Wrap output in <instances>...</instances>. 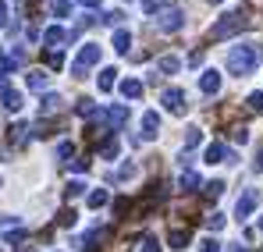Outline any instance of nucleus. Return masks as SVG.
Returning a JSON list of instances; mask_svg holds the SVG:
<instances>
[{"label": "nucleus", "mask_w": 263, "mask_h": 252, "mask_svg": "<svg viewBox=\"0 0 263 252\" xmlns=\"http://www.w3.org/2000/svg\"><path fill=\"white\" fill-rule=\"evenodd\" d=\"M57 107H61V96H46V100H43V110H46V114H50V110H57Z\"/></svg>", "instance_id": "c756f323"}, {"label": "nucleus", "mask_w": 263, "mask_h": 252, "mask_svg": "<svg viewBox=\"0 0 263 252\" xmlns=\"http://www.w3.org/2000/svg\"><path fill=\"white\" fill-rule=\"evenodd\" d=\"M199 252H220V242L217 238H203L199 242Z\"/></svg>", "instance_id": "a878e982"}, {"label": "nucleus", "mask_w": 263, "mask_h": 252, "mask_svg": "<svg viewBox=\"0 0 263 252\" xmlns=\"http://www.w3.org/2000/svg\"><path fill=\"white\" fill-rule=\"evenodd\" d=\"M199 142H203V131H199V128H189V135H185V146L192 149V146H199Z\"/></svg>", "instance_id": "5701e85b"}, {"label": "nucleus", "mask_w": 263, "mask_h": 252, "mask_svg": "<svg viewBox=\"0 0 263 252\" xmlns=\"http://www.w3.org/2000/svg\"><path fill=\"white\" fill-rule=\"evenodd\" d=\"M82 7H100V0H79Z\"/></svg>", "instance_id": "58836bf2"}, {"label": "nucleus", "mask_w": 263, "mask_h": 252, "mask_svg": "<svg viewBox=\"0 0 263 252\" xmlns=\"http://www.w3.org/2000/svg\"><path fill=\"white\" fill-rule=\"evenodd\" d=\"M249 110L253 114H263V92H249Z\"/></svg>", "instance_id": "4be33fe9"}, {"label": "nucleus", "mask_w": 263, "mask_h": 252, "mask_svg": "<svg viewBox=\"0 0 263 252\" xmlns=\"http://www.w3.org/2000/svg\"><path fill=\"white\" fill-rule=\"evenodd\" d=\"M61 224H64V227H71V224H75V213L64 210V213H61Z\"/></svg>", "instance_id": "f704fd0d"}, {"label": "nucleus", "mask_w": 263, "mask_h": 252, "mask_svg": "<svg viewBox=\"0 0 263 252\" xmlns=\"http://www.w3.org/2000/svg\"><path fill=\"white\" fill-rule=\"evenodd\" d=\"M160 25H164V29H167V32H178V29H181V25H185V18H181V11H167V14H164V22H160Z\"/></svg>", "instance_id": "f8f14e48"}, {"label": "nucleus", "mask_w": 263, "mask_h": 252, "mask_svg": "<svg viewBox=\"0 0 263 252\" xmlns=\"http://www.w3.org/2000/svg\"><path fill=\"white\" fill-rule=\"evenodd\" d=\"M167 242H171V249H185V242H189V231H181V227H178V231H171V238H167Z\"/></svg>", "instance_id": "aec40b11"}, {"label": "nucleus", "mask_w": 263, "mask_h": 252, "mask_svg": "<svg viewBox=\"0 0 263 252\" xmlns=\"http://www.w3.org/2000/svg\"><path fill=\"white\" fill-rule=\"evenodd\" d=\"M82 192H86L82 181H71V185H68V196H82Z\"/></svg>", "instance_id": "72a5a7b5"}, {"label": "nucleus", "mask_w": 263, "mask_h": 252, "mask_svg": "<svg viewBox=\"0 0 263 252\" xmlns=\"http://www.w3.org/2000/svg\"><path fill=\"white\" fill-rule=\"evenodd\" d=\"M118 153H121V146H118V139L110 135V139L100 146V157H103V160H118Z\"/></svg>", "instance_id": "ddd939ff"}, {"label": "nucleus", "mask_w": 263, "mask_h": 252, "mask_svg": "<svg viewBox=\"0 0 263 252\" xmlns=\"http://www.w3.org/2000/svg\"><path fill=\"white\" fill-rule=\"evenodd\" d=\"M22 252H36V249H22Z\"/></svg>", "instance_id": "ea45409f"}, {"label": "nucleus", "mask_w": 263, "mask_h": 252, "mask_svg": "<svg viewBox=\"0 0 263 252\" xmlns=\"http://www.w3.org/2000/svg\"><path fill=\"white\" fill-rule=\"evenodd\" d=\"M256 203H260V192H256V188H246L242 199H238V206H235V217H238V220H249V213L256 210Z\"/></svg>", "instance_id": "20e7f679"}, {"label": "nucleus", "mask_w": 263, "mask_h": 252, "mask_svg": "<svg viewBox=\"0 0 263 252\" xmlns=\"http://www.w3.org/2000/svg\"><path fill=\"white\" fill-rule=\"evenodd\" d=\"M107 199H110V196H107V192H103V188H96V192H92V196H89V206H92V210H96V206H103V203H107Z\"/></svg>", "instance_id": "b1692460"}, {"label": "nucleus", "mask_w": 263, "mask_h": 252, "mask_svg": "<svg viewBox=\"0 0 263 252\" xmlns=\"http://www.w3.org/2000/svg\"><path fill=\"white\" fill-rule=\"evenodd\" d=\"M71 153H75V146H71V142H61V146H57V157H64V160H68Z\"/></svg>", "instance_id": "2f4dec72"}, {"label": "nucleus", "mask_w": 263, "mask_h": 252, "mask_svg": "<svg viewBox=\"0 0 263 252\" xmlns=\"http://www.w3.org/2000/svg\"><path fill=\"white\" fill-rule=\"evenodd\" d=\"M260 61H263V46L260 43H238V46L228 50V71L238 75V79H246L249 71H256Z\"/></svg>", "instance_id": "f257e3e1"}, {"label": "nucleus", "mask_w": 263, "mask_h": 252, "mask_svg": "<svg viewBox=\"0 0 263 252\" xmlns=\"http://www.w3.org/2000/svg\"><path fill=\"white\" fill-rule=\"evenodd\" d=\"M157 131H160V114H157V110H146V114H142V139L153 142Z\"/></svg>", "instance_id": "423d86ee"}, {"label": "nucleus", "mask_w": 263, "mask_h": 252, "mask_svg": "<svg viewBox=\"0 0 263 252\" xmlns=\"http://www.w3.org/2000/svg\"><path fill=\"white\" fill-rule=\"evenodd\" d=\"M206 224H210V231H220V227H224V213H210Z\"/></svg>", "instance_id": "cd10ccee"}, {"label": "nucleus", "mask_w": 263, "mask_h": 252, "mask_svg": "<svg viewBox=\"0 0 263 252\" xmlns=\"http://www.w3.org/2000/svg\"><path fill=\"white\" fill-rule=\"evenodd\" d=\"M4 22H7V4L0 0V25H4Z\"/></svg>", "instance_id": "e433bc0d"}, {"label": "nucleus", "mask_w": 263, "mask_h": 252, "mask_svg": "<svg viewBox=\"0 0 263 252\" xmlns=\"http://www.w3.org/2000/svg\"><path fill=\"white\" fill-rule=\"evenodd\" d=\"M100 92H110V89H114V85H118V68H103V71H100Z\"/></svg>", "instance_id": "1a4fd4ad"}, {"label": "nucleus", "mask_w": 263, "mask_h": 252, "mask_svg": "<svg viewBox=\"0 0 263 252\" xmlns=\"http://www.w3.org/2000/svg\"><path fill=\"white\" fill-rule=\"evenodd\" d=\"M135 170H139L135 164H125V167H121L118 174H114V181H128V178H135Z\"/></svg>", "instance_id": "393cba45"}, {"label": "nucleus", "mask_w": 263, "mask_h": 252, "mask_svg": "<svg viewBox=\"0 0 263 252\" xmlns=\"http://www.w3.org/2000/svg\"><path fill=\"white\" fill-rule=\"evenodd\" d=\"M25 82H29V89H46L50 75L46 71H32V75H25Z\"/></svg>", "instance_id": "a211bd4d"}, {"label": "nucleus", "mask_w": 263, "mask_h": 252, "mask_svg": "<svg viewBox=\"0 0 263 252\" xmlns=\"http://www.w3.org/2000/svg\"><path fill=\"white\" fill-rule=\"evenodd\" d=\"M46 64L61 71V68H64V53H61V50H50V53H46Z\"/></svg>", "instance_id": "412c9836"}, {"label": "nucleus", "mask_w": 263, "mask_h": 252, "mask_svg": "<svg viewBox=\"0 0 263 252\" xmlns=\"http://www.w3.org/2000/svg\"><path fill=\"white\" fill-rule=\"evenodd\" d=\"M100 57H103V46H96V43H86V46L79 50V57H75L71 71H75V75H86L92 64H100Z\"/></svg>", "instance_id": "7ed1b4c3"}, {"label": "nucleus", "mask_w": 263, "mask_h": 252, "mask_svg": "<svg viewBox=\"0 0 263 252\" xmlns=\"http://www.w3.org/2000/svg\"><path fill=\"white\" fill-rule=\"evenodd\" d=\"M0 188H4V178H0Z\"/></svg>", "instance_id": "a19ab883"}, {"label": "nucleus", "mask_w": 263, "mask_h": 252, "mask_svg": "<svg viewBox=\"0 0 263 252\" xmlns=\"http://www.w3.org/2000/svg\"><path fill=\"white\" fill-rule=\"evenodd\" d=\"M164 110L185 114V92H181V89H167V92H164Z\"/></svg>", "instance_id": "0eeeda50"}, {"label": "nucleus", "mask_w": 263, "mask_h": 252, "mask_svg": "<svg viewBox=\"0 0 263 252\" xmlns=\"http://www.w3.org/2000/svg\"><path fill=\"white\" fill-rule=\"evenodd\" d=\"M249 22H246V14H220V22L210 29V40H224V36H235V32H242Z\"/></svg>", "instance_id": "f03ea898"}, {"label": "nucleus", "mask_w": 263, "mask_h": 252, "mask_svg": "<svg viewBox=\"0 0 263 252\" xmlns=\"http://www.w3.org/2000/svg\"><path fill=\"white\" fill-rule=\"evenodd\" d=\"M107 121H110V125H125V121H128V110H125V107H114V110H107Z\"/></svg>", "instance_id": "6ab92c4d"}, {"label": "nucleus", "mask_w": 263, "mask_h": 252, "mask_svg": "<svg viewBox=\"0 0 263 252\" xmlns=\"http://www.w3.org/2000/svg\"><path fill=\"white\" fill-rule=\"evenodd\" d=\"M235 142H249V131L246 128H235Z\"/></svg>", "instance_id": "c9c22d12"}, {"label": "nucleus", "mask_w": 263, "mask_h": 252, "mask_svg": "<svg viewBox=\"0 0 263 252\" xmlns=\"http://www.w3.org/2000/svg\"><path fill=\"white\" fill-rule=\"evenodd\" d=\"M253 167H256V170H263V149L256 153V160H253Z\"/></svg>", "instance_id": "4c0bfd02"}, {"label": "nucleus", "mask_w": 263, "mask_h": 252, "mask_svg": "<svg viewBox=\"0 0 263 252\" xmlns=\"http://www.w3.org/2000/svg\"><path fill=\"white\" fill-rule=\"evenodd\" d=\"M157 68H160L164 75H175L178 68H181V57H175V53H164V57L157 61Z\"/></svg>", "instance_id": "9d476101"}, {"label": "nucleus", "mask_w": 263, "mask_h": 252, "mask_svg": "<svg viewBox=\"0 0 263 252\" xmlns=\"http://www.w3.org/2000/svg\"><path fill=\"white\" fill-rule=\"evenodd\" d=\"M260 231H263V220H260Z\"/></svg>", "instance_id": "37998d69"}, {"label": "nucleus", "mask_w": 263, "mask_h": 252, "mask_svg": "<svg viewBox=\"0 0 263 252\" xmlns=\"http://www.w3.org/2000/svg\"><path fill=\"white\" fill-rule=\"evenodd\" d=\"M210 4H220V0H210Z\"/></svg>", "instance_id": "79ce46f5"}, {"label": "nucleus", "mask_w": 263, "mask_h": 252, "mask_svg": "<svg viewBox=\"0 0 263 252\" xmlns=\"http://www.w3.org/2000/svg\"><path fill=\"white\" fill-rule=\"evenodd\" d=\"M164 4H167V0H142V11H149V14H153V11H160Z\"/></svg>", "instance_id": "c85d7f7f"}, {"label": "nucleus", "mask_w": 263, "mask_h": 252, "mask_svg": "<svg viewBox=\"0 0 263 252\" xmlns=\"http://www.w3.org/2000/svg\"><path fill=\"white\" fill-rule=\"evenodd\" d=\"M199 92H203V96H217L220 92V71H214V68L203 71V75H199Z\"/></svg>", "instance_id": "39448f33"}, {"label": "nucleus", "mask_w": 263, "mask_h": 252, "mask_svg": "<svg viewBox=\"0 0 263 252\" xmlns=\"http://www.w3.org/2000/svg\"><path fill=\"white\" fill-rule=\"evenodd\" d=\"M118 89H121V96H125V100H139V96H142V82H139V79H125Z\"/></svg>", "instance_id": "6e6552de"}, {"label": "nucleus", "mask_w": 263, "mask_h": 252, "mask_svg": "<svg viewBox=\"0 0 263 252\" xmlns=\"http://www.w3.org/2000/svg\"><path fill=\"white\" fill-rule=\"evenodd\" d=\"M14 64H18V61H14V57H0V79H4V71H11V68H14Z\"/></svg>", "instance_id": "473e14b6"}, {"label": "nucleus", "mask_w": 263, "mask_h": 252, "mask_svg": "<svg viewBox=\"0 0 263 252\" xmlns=\"http://www.w3.org/2000/svg\"><path fill=\"white\" fill-rule=\"evenodd\" d=\"M43 43L46 46H61V43H64V29H61V25H50L43 32Z\"/></svg>", "instance_id": "4468645a"}, {"label": "nucleus", "mask_w": 263, "mask_h": 252, "mask_svg": "<svg viewBox=\"0 0 263 252\" xmlns=\"http://www.w3.org/2000/svg\"><path fill=\"white\" fill-rule=\"evenodd\" d=\"M142 252H160L157 238H149V235H146V238H142Z\"/></svg>", "instance_id": "7c9ffc66"}, {"label": "nucleus", "mask_w": 263, "mask_h": 252, "mask_svg": "<svg viewBox=\"0 0 263 252\" xmlns=\"http://www.w3.org/2000/svg\"><path fill=\"white\" fill-rule=\"evenodd\" d=\"M178 185H181L185 192H192V188H199V174H196V170H185V174L178 178Z\"/></svg>", "instance_id": "dca6fc26"}, {"label": "nucleus", "mask_w": 263, "mask_h": 252, "mask_svg": "<svg viewBox=\"0 0 263 252\" xmlns=\"http://www.w3.org/2000/svg\"><path fill=\"white\" fill-rule=\"evenodd\" d=\"M224 153H228V146H224V142H214V146L206 149V164H224Z\"/></svg>", "instance_id": "2eb2a0df"}, {"label": "nucleus", "mask_w": 263, "mask_h": 252, "mask_svg": "<svg viewBox=\"0 0 263 252\" xmlns=\"http://www.w3.org/2000/svg\"><path fill=\"white\" fill-rule=\"evenodd\" d=\"M4 110L18 114V110H22V92H14V89H4Z\"/></svg>", "instance_id": "9b49d317"}, {"label": "nucleus", "mask_w": 263, "mask_h": 252, "mask_svg": "<svg viewBox=\"0 0 263 252\" xmlns=\"http://www.w3.org/2000/svg\"><path fill=\"white\" fill-rule=\"evenodd\" d=\"M220 192H224V181H210V185H206V196H210V199H217Z\"/></svg>", "instance_id": "bb28decb"}, {"label": "nucleus", "mask_w": 263, "mask_h": 252, "mask_svg": "<svg viewBox=\"0 0 263 252\" xmlns=\"http://www.w3.org/2000/svg\"><path fill=\"white\" fill-rule=\"evenodd\" d=\"M128 46H132V36L125 29H118V32H114V50H118V53H128Z\"/></svg>", "instance_id": "f3484780"}]
</instances>
